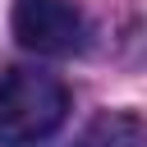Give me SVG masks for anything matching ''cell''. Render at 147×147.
I'll return each mask as SVG.
<instances>
[{
	"label": "cell",
	"instance_id": "obj_1",
	"mask_svg": "<svg viewBox=\"0 0 147 147\" xmlns=\"http://www.w3.org/2000/svg\"><path fill=\"white\" fill-rule=\"evenodd\" d=\"M69 92L41 69H9L0 78V147H32L60 129Z\"/></svg>",
	"mask_w": 147,
	"mask_h": 147
},
{
	"label": "cell",
	"instance_id": "obj_2",
	"mask_svg": "<svg viewBox=\"0 0 147 147\" xmlns=\"http://www.w3.org/2000/svg\"><path fill=\"white\" fill-rule=\"evenodd\" d=\"M14 37L37 55H78L87 46V18L74 0H14Z\"/></svg>",
	"mask_w": 147,
	"mask_h": 147
},
{
	"label": "cell",
	"instance_id": "obj_3",
	"mask_svg": "<svg viewBox=\"0 0 147 147\" xmlns=\"http://www.w3.org/2000/svg\"><path fill=\"white\" fill-rule=\"evenodd\" d=\"M74 147H147V119L129 115V110H101Z\"/></svg>",
	"mask_w": 147,
	"mask_h": 147
}]
</instances>
